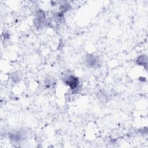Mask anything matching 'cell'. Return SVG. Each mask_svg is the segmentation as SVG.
Segmentation results:
<instances>
[{"mask_svg": "<svg viewBox=\"0 0 148 148\" xmlns=\"http://www.w3.org/2000/svg\"><path fill=\"white\" fill-rule=\"evenodd\" d=\"M47 18L44 11L38 9L35 13L34 19V24L36 29H41L45 26H46Z\"/></svg>", "mask_w": 148, "mask_h": 148, "instance_id": "2", "label": "cell"}, {"mask_svg": "<svg viewBox=\"0 0 148 148\" xmlns=\"http://www.w3.org/2000/svg\"><path fill=\"white\" fill-rule=\"evenodd\" d=\"M25 134L24 132L21 131H15L12 133H10L9 137L11 141L14 143H18L21 141L24 138Z\"/></svg>", "mask_w": 148, "mask_h": 148, "instance_id": "4", "label": "cell"}, {"mask_svg": "<svg viewBox=\"0 0 148 148\" xmlns=\"http://www.w3.org/2000/svg\"><path fill=\"white\" fill-rule=\"evenodd\" d=\"M63 82L66 84L71 90L75 91L78 89L80 84L79 79L70 72L66 73L62 77Z\"/></svg>", "mask_w": 148, "mask_h": 148, "instance_id": "1", "label": "cell"}, {"mask_svg": "<svg viewBox=\"0 0 148 148\" xmlns=\"http://www.w3.org/2000/svg\"><path fill=\"white\" fill-rule=\"evenodd\" d=\"M84 61L85 64L89 68L98 69L101 66V59L99 56L92 54H87L85 56Z\"/></svg>", "mask_w": 148, "mask_h": 148, "instance_id": "3", "label": "cell"}, {"mask_svg": "<svg viewBox=\"0 0 148 148\" xmlns=\"http://www.w3.org/2000/svg\"><path fill=\"white\" fill-rule=\"evenodd\" d=\"M71 9V6L69 4L67 3H64L60 5V10L59 12L62 13L64 14V13H66L68 11H69Z\"/></svg>", "mask_w": 148, "mask_h": 148, "instance_id": "7", "label": "cell"}, {"mask_svg": "<svg viewBox=\"0 0 148 148\" xmlns=\"http://www.w3.org/2000/svg\"><path fill=\"white\" fill-rule=\"evenodd\" d=\"M56 80L51 76H47L44 80V86L46 89H51L54 88L56 85Z\"/></svg>", "mask_w": 148, "mask_h": 148, "instance_id": "5", "label": "cell"}, {"mask_svg": "<svg viewBox=\"0 0 148 148\" xmlns=\"http://www.w3.org/2000/svg\"><path fill=\"white\" fill-rule=\"evenodd\" d=\"M98 98L102 102H106L108 99V95L105 93V92L101 90L98 93Z\"/></svg>", "mask_w": 148, "mask_h": 148, "instance_id": "8", "label": "cell"}, {"mask_svg": "<svg viewBox=\"0 0 148 148\" xmlns=\"http://www.w3.org/2000/svg\"><path fill=\"white\" fill-rule=\"evenodd\" d=\"M136 62L138 65L143 66L146 69L147 66V57L146 55L142 54L138 56L136 60Z\"/></svg>", "mask_w": 148, "mask_h": 148, "instance_id": "6", "label": "cell"}, {"mask_svg": "<svg viewBox=\"0 0 148 148\" xmlns=\"http://www.w3.org/2000/svg\"><path fill=\"white\" fill-rule=\"evenodd\" d=\"M10 78H11L12 80L13 81V82H14V83H17V82H19L20 80L21 79L20 74L18 73H16V72L12 74Z\"/></svg>", "mask_w": 148, "mask_h": 148, "instance_id": "9", "label": "cell"}]
</instances>
